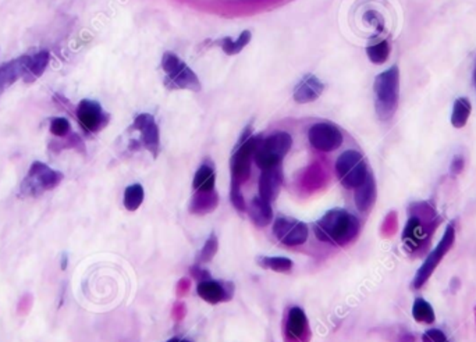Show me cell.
Here are the masks:
<instances>
[{
  "mask_svg": "<svg viewBox=\"0 0 476 342\" xmlns=\"http://www.w3.org/2000/svg\"><path fill=\"white\" fill-rule=\"evenodd\" d=\"M359 232V220L344 209L329 210L315 224V235L317 239L335 245L344 246L354 241Z\"/></svg>",
  "mask_w": 476,
  "mask_h": 342,
  "instance_id": "obj_1",
  "label": "cell"
},
{
  "mask_svg": "<svg viewBox=\"0 0 476 342\" xmlns=\"http://www.w3.org/2000/svg\"><path fill=\"white\" fill-rule=\"evenodd\" d=\"M399 83L400 71L397 66L380 72L375 78V106L379 119L383 121L390 120L399 106Z\"/></svg>",
  "mask_w": 476,
  "mask_h": 342,
  "instance_id": "obj_2",
  "label": "cell"
},
{
  "mask_svg": "<svg viewBox=\"0 0 476 342\" xmlns=\"http://www.w3.org/2000/svg\"><path fill=\"white\" fill-rule=\"evenodd\" d=\"M162 68L166 72L165 87L172 91L199 92L202 85L195 74L176 53L165 52L162 57Z\"/></svg>",
  "mask_w": 476,
  "mask_h": 342,
  "instance_id": "obj_3",
  "label": "cell"
},
{
  "mask_svg": "<svg viewBox=\"0 0 476 342\" xmlns=\"http://www.w3.org/2000/svg\"><path fill=\"white\" fill-rule=\"evenodd\" d=\"M292 146V138L288 132L279 131L268 138L262 139L258 145L254 160L257 165L262 170L273 168L281 164L283 159L287 156Z\"/></svg>",
  "mask_w": 476,
  "mask_h": 342,
  "instance_id": "obj_4",
  "label": "cell"
},
{
  "mask_svg": "<svg viewBox=\"0 0 476 342\" xmlns=\"http://www.w3.org/2000/svg\"><path fill=\"white\" fill-rule=\"evenodd\" d=\"M336 173L343 187L347 190H355L366 180L369 171L364 156L358 150L350 149L337 157Z\"/></svg>",
  "mask_w": 476,
  "mask_h": 342,
  "instance_id": "obj_5",
  "label": "cell"
},
{
  "mask_svg": "<svg viewBox=\"0 0 476 342\" xmlns=\"http://www.w3.org/2000/svg\"><path fill=\"white\" fill-rule=\"evenodd\" d=\"M261 141V135H252L247 141L237 143V149L234 150L230 160L231 183L243 185L248 181V179L251 177V160L254 159L255 150Z\"/></svg>",
  "mask_w": 476,
  "mask_h": 342,
  "instance_id": "obj_6",
  "label": "cell"
},
{
  "mask_svg": "<svg viewBox=\"0 0 476 342\" xmlns=\"http://www.w3.org/2000/svg\"><path fill=\"white\" fill-rule=\"evenodd\" d=\"M63 180L60 171L52 170L49 165L41 161H34L30 167L28 176L21 184V192L28 197H35L43 191L56 188Z\"/></svg>",
  "mask_w": 476,
  "mask_h": 342,
  "instance_id": "obj_7",
  "label": "cell"
},
{
  "mask_svg": "<svg viewBox=\"0 0 476 342\" xmlns=\"http://www.w3.org/2000/svg\"><path fill=\"white\" fill-rule=\"evenodd\" d=\"M310 146L319 152H333L343 145L344 137L340 128L332 123H316L308 131Z\"/></svg>",
  "mask_w": 476,
  "mask_h": 342,
  "instance_id": "obj_8",
  "label": "cell"
},
{
  "mask_svg": "<svg viewBox=\"0 0 476 342\" xmlns=\"http://www.w3.org/2000/svg\"><path fill=\"white\" fill-rule=\"evenodd\" d=\"M454 238H455V230H454V227L451 224H448L446 231H444V235L440 239V242L437 243L435 250L428 256V259L425 261V263L417 272V276H415V280H414V287L415 288H421L429 280V277L436 270V268L439 266L442 259L447 254V252L451 249V246L454 243Z\"/></svg>",
  "mask_w": 476,
  "mask_h": 342,
  "instance_id": "obj_9",
  "label": "cell"
},
{
  "mask_svg": "<svg viewBox=\"0 0 476 342\" xmlns=\"http://www.w3.org/2000/svg\"><path fill=\"white\" fill-rule=\"evenodd\" d=\"M273 234L283 245L298 246L306 242L308 227L299 220L291 217H279L273 223Z\"/></svg>",
  "mask_w": 476,
  "mask_h": 342,
  "instance_id": "obj_10",
  "label": "cell"
},
{
  "mask_svg": "<svg viewBox=\"0 0 476 342\" xmlns=\"http://www.w3.org/2000/svg\"><path fill=\"white\" fill-rule=\"evenodd\" d=\"M77 119L87 132H97L108 123V116L103 113L102 106L95 101L84 99L77 106Z\"/></svg>",
  "mask_w": 476,
  "mask_h": 342,
  "instance_id": "obj_11",
  "label": "cell"
},
{
  "mask_svg": "<svg viewBox=\"0 0 476 342\" xmlns=\"http://www.w3.org/2000/svg\"><path fill=\"white\" fill-rule=\"evenodd\" d=\"M132 128L141 132V141L145 149L149 150L153 157H157L159 149H161V137H159V127L155 117L149 113L138 114L134 119Z\"/></svg>",
  "mask_w": 476,
  "mask_h": 342,
  "instance_id": "obj_12",
  "label": "cell"
},
{
  "mask_svg": "<svg viewBox=\"0 0 476 342\" xmlns=\"http://www.w3.org/2000/svg\"><path fill=\"white\" fill-rule=\"evenodd\" d=\"M309 338L310 328L305 312L301 308H291L286 319V341L308 342Z\"/></svg>",
  "mask_w": 476,
  "mask_h": 342,
  "instance_id": "obj_13",
  "label": "cell"
},
{
  "mask_svg": "<svg viewBox=\"0 0 476 342\" xmlns=\"http://www.w3.org/2000/svg\"><path fill=\"white\" fill-rule=\"evenodd\" d=\"M324 91H325V83L316 75L308 74L298 82V85L292 92V98L299 105L312 103L319 99Z\"/></svg>",
  "mask_w": 476,
  "mask_h": 342,
  "instance_id": "obj_14",
  "label": "cell"
},
{
  "mask_svg": "<svg viewBox=\"0 0 476 342\" xmlns=\"http://www.w3.org/2000/svg\"><path fill=\"white\" fill-rule=\"evenodd\" d=\"M283 187V170L280 165L262 170V174L259 177L258 183V190H259V197L268 202H273Z\"/></svg>",
  "mask_w": 476,
  "mask_h": 342,
  "instance_id": "obj_15",
  "label": "cell"
},
{
  "mask_svg": "<svg viewBox=\"0 0 476 342\" xmlns=\"http://www.w3.org/2000/svg\"><path fill=\"white\" fill-rule=\"evenodd\" d=\"M197 292L199 298L206 301L208 303L216 305L220 302H227L232 298L234 285L231 283H217L213 280L201 281L197 287Z\"/></svg>",
  "mask_w": 476,
  "mask_h": 342,
  "instance_id": "obj_16",
  "label": "cell"
},
{
  "mask_svg": "<svg viewBox=\"0 0 476 342\" xmlns=\"http://www.w3.org/2000/svg\"><path fill=\"white\" fill-rule=\"evenodd\" d=\"M31 56H21L16 60H12L3 66H0V94L19 79L24 78Z\"/></svg>",
  "mask_w": 476,
  "mask_h": 342,
  "instance_id": "obj_17",
  "label": "cell"
},
{
  "mask_svg": "<svg viewBox=\"0 0 476 342\" xmlns=\"http://www.w3.org/2000/svg\"><path fill=\"white\" fill-rule=\"evenodd\" d=\"M355 206L359 212L366 213L372 209V206L376 202V183L372 176V173L368 174L366 180L355 188V195H354Z\"/></svg>",
  "mask_w": 476,
  "mask_h": 342,
  "instance_id": "obj_18",
  "label": "cell"
},
{
  "mask_svg": "<svg viewBox=\"0 0 476 342\" xmlns=\"http://www.w3.org/2000/svg\"><path fill=\"white\" fill-rule=\"evenodd\" d=\"M247 212H248L252 223L261 228L269 225L273 220L272 203L262 199L259 195L252 198L250 206H247Z\"/></svg>",
  "mask_w": 476,
  "mask_h": 342,
  "instance_id": "obj_19",
  "label": "cell"
},
{
  "mask_svg": "<svg viewBox=\"0 0 476 342\" xmlns=\"http://www.w3.org/2000/svg\"><path fill=\"white\" fill-rule=\"evenodd\" d=\"M219 205V195L213 191H195L190 203V212L192 214H208L212 213Z\"/></svg>",
  "mask_w": 476,
  "mask_h": 342,
  "instance_id": "obj_20",
  "label": "cell"
},
{
  "mask_svg": "<svg viewBox=\"0 0 476 342\" xmlns=\"http://www.w3.org/2000/svg\"><path fill=\"white\" fill-rule=\"evenodd\" d=\"M251 38H252L251 31L250 30H244L240 35H238V38H235V39H232L231 37H226V38H221V39L216 41L215 43L219 45L226 54L234 56V54L240 53L251 42Z\"/></svg>",
  "mask_w": 476,
  "mask_h": 342,
  "instance_id": "obj_21",
  "label": "cell"
},
{
  "mask_svg": "<svg viewBox=\"0 0 476 342\" xmlns=\"http://www.w3.org/2000/svg\"><path fill=\"white\" fill-rule=\"evenodd\" d=\"M216 185V174L212 165L202 164L194 176L192 188L194 191H213Z\"/></svg>",
  "mask_w": 476,
  "mask_h": 342,
  "instance_id": "obj_22",
  "label": "cell"
},
{
  "mask_svg": "<svg viewBox=\"0 0 476 342\" xmlns=\"http://www.w3.org/2000/svg\"><path fill=\"white\" fill-rule=\"evenodd\" d=\"M49 59H50L49 50H41V52L35 53L34 56H31L27 72L24 75V81L32 82L37 78H39L43 74V71L46 70V67L49 64Z\"/></svg>",
  "mask_w": 476,
  "mask_h": 342,
  "instance_id": "obj_23",
  "label": "cell"
},
{
  "mask_svg": "<svg viewBox=\"0 0 476 342\" xmlns=\"http://www.w3.org/2000/svg\"><path fill=\"white\" fill-rule=\"evenodd\" d=\"M425 235H426V232H425L424 225L421 224L419 219L413 217V219L408 220V223H407V225L404 228L403 241H404V243L408 248L414 249V248L419 246V243H421V241H424Z\"/></svg>",
  "mask_w": 476,
  "mask_h": 342,
  "instance_id": "obj_24",
  "label": "cell"
},
{
  "mask_svg": "<svg viewBox=\"0 0 476 342\" xmlns=\"http://www.w3.org/2000/svg\"><path fill=\"white\" fill-rule=\"evenodd\" d=\"M470 102L466 98H458L454 103L453 108V114H451V124L455 128H462L465 127L469 116H470Z\"/></svg>",
  "mask_w": 476,
  "mask_h": 342,
  "instance_id": "obj_25",
  "label": "cell"
},
{
  "mask_svg": "<svg viewBox=\"0 0 476 342\" xmlns=\"http://www.w3.org/2000/svg\"><path fill=\"white\" fill-rule=\"evenodd\" d=\"M261 268L266 270H272L276 273H288L292 269V262L287 258H281V256H264L258 261Z\"/></svg>",
  "mask_w": 476,
  "mask_h": 342,
  "instance_id": "obj_26",
  "label": "cell"
},
{
  "mask_svg": "<svg viewBox=\"0 0 476 342\" xmlns=\"http://www.w3.org/2000/svg\"><path fill=\"white\" fill-rule=\"evenodd\" d=\"M143 197H145V192L141 184H132L127 187L124 191V199H123L124 208L128 212H135L142 205Z\"/></svg>",
  "mask_w": 476,
  "mask_h": 342,
  "instance_id": "obj_27",
  "label": "cell"
},
{
  "mask_svg": "<svg viewBox=\"0 0 476 342\" xmlns=\"http://www.w3.org/2000/svg\"><path fill=\"white\" fill-rule=\"evenodd\" d=\"M413 316L418 323L432 324L436 320L433 308L424 298H417L413 305Z\"/></svg>",
  "mask_w": 476,
  "mask_h": 342,
  "instance_id": "obj_28",
  "label": "cell"
},
{
  "mask_svg": "<svg viewBox=\"0 0 476 342\" xmlns=\"http://www.w3.org/2000/svg\"><path fill=\"white\" fill-rule=\"evenodd\" d=\"M366 54L373 64H383L390 54V46L387 41H381L366 48Z\"/></svg>",
  "mask_w": 476,
  "mask_h": 342,
  "instance_id": "obj_29",
  "label": "cell"
},
{
  "mask_svg": "<svg viewBox=\"0 0 476 342\" xmlns=\"http://www.w3.org/2000/svg\"><path fill=\"white\" fill-rule=\"evenodd\" d=\"M230 201L237 212H247V203L244 195L241 192V185L231 183L230 187Z\"/></svg>",
  "mask_w": 476,
  "mask_h": 342,
  "instance_id": "obj_30",
  "label": "cell"
},
{
  "mask_svg": "<svg viewBox=\"0 0 476 342\" xmlns=\"http://www.w3.org/2000/svg\"><path fill=\"white\" fill-rule=\"evenodd\" d=\"M217 249H219V242H217V238L215 234H212L208 241L205 242L201 253H199V261L206 263V262H210L213 259V256L217 253Z\"/></svg>",
  "mask_w": 476,
  "mask_h": 342,
  "instance_id": "obj_31",
  "label": "cell"
},
{
  "mask_svg": "<svg viewBox=\"0 0 476 342\" xmlns=\"http://www.w3.org/2000/svg\"><path fill=\"white\" fill-rule=\"evenodd\" d=\"M70 130H71V125L67 119L57 117L50 121V132L56 137H66L70 134Z\"/></svg>",
  "mask_w": 476,
  "mask_h": 342,
  "instance_id": "obj_32",
  "label": "cell"
},
{
  "mask_svg": "<svg viewBox=\"0 0 476 342\" xmlns=\"http://www.w3.org/2000/svg\"><path fill=\"white\" fill-rule=\"evenodd\" d=\"M424 342H446L447 338L440 330H429L422 336Z\"/></svg>",
  "mask_w": 476,
  "mask_h": 342,
  "instance_id": "obj_33",
  "label": "cell"
},
{
  "mask_svg": "<svg viewBox=\"0 0 476 342\" xmlns=\"http://www.w3.org/2000/svg\"><path fill=\"white\" fill-rule=\"evenodd\" d=\"M364 19H365L366 23H369L370 26H373L376 30L381 31V28H383V19H381V16H380L379 13H376V12H368V13H365Z\"/></svg>",
  "mask_w": 476,
  "mask_h": 342,
  "instance_id": "obj_34",
  "label": "cell"
},
{
  "mask_svg": "<svg viewBox=\"0 0 476 342\" xmlns=\"http://www.w3.org/2000/svg\"><path fill=\"white\" fill-rule=\"evenodd\" d=\"M186 313H187V308H186V303L184 302H177L173 308V312H172V317L175 319V321H181L184 317H186Z\"/></svg>",
  "mask_w": 476,
  "mask_h": 342,
  "instance_id": "obj_35",
  "label": "cell"
},
{
  "mask_svg": "<svg viewBox=\"0 0 476 342\" xmlns=\"http://www.w3.org/2000/svg\"><path fill=\"white\" fill-rule=\"evenodd\" d=\"M191 274L194 279H197L199 283L201 281H206V280H210V276L206 270H202L199 266H192L191 268Z\"/></svg>",
  "mask_w": 476,
  "mask_h": 342,
  "instance_id": "obj_36",
  "label": "cell"
},
{
  "mask_svg": "<svg viewBox=\"0 0 476 342\" xmlns=\"http://www.w3.org/2000/svg\"><path fill=\"white\" fill-rule=\"evenodd\" d=\"M191 288V281L190 279H181L177 284V296H184L188 294V290Z\"/></svg>",
  "mask_w": 476,
  "mask_h": 342,
  "instance_id": "obj_37",
  "label": "cell"
},
{
  "mask_svg": "<svg viewBox=\"0 0 476 342\" xmlns=\"http://www.w3.org/2000/svg\"><path fill=\"white\" fill-rule=\"evenodd\" d=\"M462 167H464V160H462V157H455V159L453 160V164H451V171H453V173L458 174L459 171L462 170Z\"/></svg>",
  "mask_w": 476,
  "mask_h": 342,
  "instance_id": "obj_38",
  "label": "cell"
},
{
  "mask_svg": "<svg viewBox=\"0 0 476 342\" xmlns=\"http://www.w3.org/2000/svg\"><path fill=\"white\" fill-rule=\"evenodd\" d=\"M67 268V256L63 254V259H61V270H66Z\"/></svg>",
  "mask_w": 476,
  "mask_h": 342,
  "instance_id": "obj_39",
  "label": "cell"
},
{
  "mask_svg": "<svg viewBox=\"0 0 476 342\" xmlns=\"http://www.w3.org/2000/svg\"><path fill=\"white\" fill-rule=\"evenodd\" d=\"M175 342H190V341H186V339H183V341H180V339H176V338H175Z\"/></svg>",
  "mask_w": 476,
  "mask_h": 342,
  "instance_id": "obj_40",
  "label": "cell"
},
{
  "mask_svg": "<svg viewBox=\"0 0 476 342\" xmlns=\"http://www.w3.org/2000/svg\"><path fill=\"white\" fill-rule=\"evenodd\" d=\"M475 81H476V71H475Z\"/></svg>",
  "mask_w": 476,
  "mask_h": 342,
  "instance_id": "obj_41",
  "label": "cell"
},
{
  "mask_svg": "<svg viewBox=\"0 0 476 342\" xmlns=\"http://www.w3.org/2000/svg\"><path fill=\"white\" fill-rule=\"evenodd\" d=\"M446 342H448V341H446Z\"/></svg>",
  "mask_w": 476,
  "mask_h": 342,
  "instance_id": "obj_42",
  "label": "cell"
}]
</instances>
